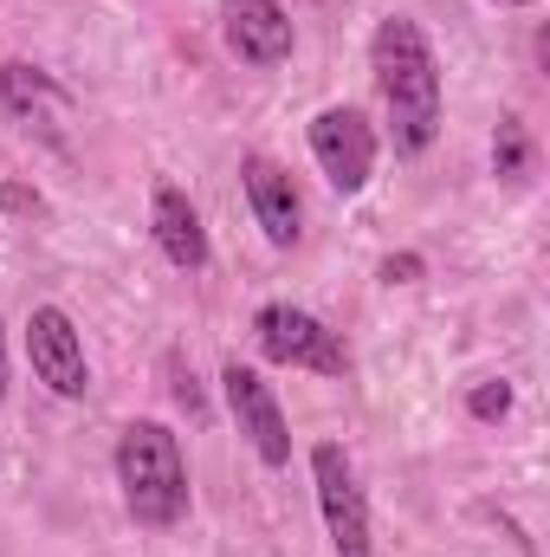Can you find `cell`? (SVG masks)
I'll list each match as a JSON object with an SVG mask.
<instances>
[{
	"label": "cell",
	"mask_w": 550,
	"mask_h": 557,
	"mask_svg": "<svg viewBox=\"0 0 550 557\" xmlns=\"http://www.w3.org/2000/svg\"><path fill=\"white\" fill-rule=\"evenodd\" d=\"M0 208H20V214H39L46 201H39L33 188H7V182H0Z\"/></svg>",
	"instance_id": "9a60e30c"
},
{
	"label": "cell",
	"mask_w": 550,
	"mask_h": 557,
	"mask_svg": "<svg viewBox=\"0 0 550 557\" xmlns=\"http://www.w3.org/2000/svg\"><path fill=\"white\" fill-rule=\"evenodd\" d=\"M492 175L499 182H525L532 175V137H525L518 117H499V131H492Z\"/></svg>",
	"instance_id": "7c38bea8"
},
{
	"label": "cell",
	"mask_w": 550,
	"mask_h": 557,
	"mask_svg": "<svg viewBox=\"0 0 550 557\" xmlns=\"http://www.w3.org/2000/svg\"><path fill=\"white\" fill-rule=\"evenodd\" d=\"M240 182H247V201H253V221L266 227V240H273V247H298V234H304V201H298L291 169L273 162V156H247V162H240Z\"/></svg>",
	"instance_id": "9c48e42d"
},
{
	"label": "cell",
	"mask_w": 550,
	"mask_h": 557,
	"mask_svg": "<svg viewBox=\"0 0 550 557\" xmlns=\"http://www.w3.org/2000/svg\"><path fill=\"white\" fill-rule=\"evenodd\" d=\"M421 273H427L421 253H389V260H383V285H414Z\"/></svg>",
	"instance_id": "5bb4252c"
},
{
	"label": "cell",
	"mask_w": 550,
	"mask_h": 557,
	"mask_svg": "<svg viewBox=\"0 0 550 557\" xmlns=\"http://www.w3.org/2000/svg\"><path fill=\"white\" fill-rule=\"evenodd\" d=\"M149 227H155V247H162V260H168L175 273H201V267H208V227H201L195 201H188L175 182L155 188V201H149Z\"/></svg>",
	"instance_id": "30bf717a"
},
{
	"label": "cell",
	"mask_w": 550,
	"mask_h": 557,
	"mask_svg": "<svg viewBox=\"0 0 550 557\" xmlns=\"http://www.w3.org/2000/svg\"><path fill=\"white\" fill-rule=\"evenodd\" d=\"M221 33L234 46V59L247 65H285L291 59V13L278 0H221Z\"/></svg>",
	"instance_id": "ba28073f"
},
{
	"label": "cell",
	"mask_w": 550,
	"mask_h": 557,
	"mask_svg": "<svg viewBox=\"0 0 550 557\" xmlns=\"http://www.w3.org/2000/svg\"><path fill=\"white\" fill-rule=\"evenodd\" d=\"M221 396H227V409L240 421L247 447H253L266 467H285V460H291V428H285V409H278L273 383H266L260 370H247V363H227V370H221Z\"/></svg>",
	"instance_id": "52a82bcc"
},
{
	"label": "cell",
	"mask_w": 550,
	"mask_h": 557,
	"mask_svg": "<svg viewBox=\"0 0 550 557\" xmlns=\"http://www.w3.org/2000/svg\"><path fill=\"white\" fill-rule=\"evenodd\" d=\"M26 357H33V376H39L59 403H78V396L91 389L85 337H78L72 311H59V305H33V318H26Z\"/></svg>",
	"instance_id": "8992f818"
},
{
	"label": "cell",
	"mask_w": 550,
	"mask_h": 557,
	"mask_svg": "<svg viewBox=\"0 0 550 557\" xmlns=\"http://www.w3.org/2000/svg\"><path fill=\"white\" fill-rule=\"evenodd\" d=\"M253 337H260V350L273 363H285V370H311V376H350L357 370L350 344L324 318H311L298 305H260L253 311Z\"/></svg>",
	"instance_id": "3957f363"
},
{
	"label": "cell",
	"mask_w": 550,
	"mask_h": 557,
	"mask_svg": "<svg viewBox=\"0 0 550 557\" xmlns=\"http://www.w3.org/2000/svg\"><path fill=\"white\" fill-rule=\"evenodd\" d=\"M311 486H317V512H324V532H330V552L337 557H376L370 539V499L357 486V467L337 441H317L311 447Z\"/></svg>",
	"instance_id": "277c9868"
},
{
	"label": "cell",
	"mask_w": 550,
	"mask_h": 557,
	"mask_svg": "<svg viewBox=\"0 0 550 557\" xmlns=\"http://www.w3.org/2000/svg\"><path fill=\"white\" fill-rule=\"evenodd\" d=\"M492 7H538V0H492Z\"/></svg>",
	"instance_id": "e0dca14e"
},
{
	"label": "cell",
	"mask_w": 550,
	"mask_h": 557,
	"mask_svg": "<svg viewBox=\"0 0 550 557\" xmlns=\"http://www.w3.org/2000/svg\"><path fill=\"white\" fill-rule=\"evenodd\" d=\"M466 409H473L479 421H505V416H512V383H499V376H492V383H479V389L466 396Z\"/></svg>",
	"instance_id": "4fadbf2b"
},
{
	"label": "cell",
	"mask_w": 550,
	"mask_h": 557,
	"mask_svg": "<svg viewBox=\"0 0 550 557\" xmlns=\"http://www.w3.org/2000/svg\"><path fill=\"white\" fill-rule=\"evenodd\" d=\"M311 156L337 195H363L376 175V131L357 104H324L311 117Z\"/></svg>",
	"instance_id": "5b68a950"
},
{
	"label": "cell",
	"mask_w": 550,
	"mask_h": 557,
	"mask_svg": "<svg viewBox=\"0 0 550 557\" xmlns=\"http://www.w3.org/2000/svg\"><path fill=\"white\" fill-rule=\"evenodd\" d=\"M0 104L33 124L46 104H65V98H59V85H52L39 65H20V59H13V65H0Z\"/></svg>",
	"instance_id": "8fae6325"
},
{
	"label": "cell",
	"mask_w": 550,
	"mask_h": 557,
	"mask_svg": "<svg viewBox=\"0 0 550 557\" xmlns=\"http://www.w3.org/2000/svg\"><path fill=\"white\" fill-rule=\"evenodd\" d=\"M117 486L130 519L149 532H168L188 519V467H182V441L162 421H130L117 434Z\"/></svg>",
	"instance_id": "7a4b0ae2"
},
{
	"label": "cell",
	"mask_w": 550,
	"mask_h": 557,
	"mask_svg": "<svg viewBox=\"0 0 550 557\" xmlns=\"http://www.w3.org/2000/svg\"><path fill=\"white\" fill-rule=\"evenodd\" d=\"M370 65H376V91H383V111H389L396 156H421L440 137V65H434L427 33L402 13H389L370 39Z\"/></svg>",
	"instance_id": "6da1fadb"
},
{
	"label": "cell",
	"mask_w": 550,
	"mask_h": 557,
	"mask_svg": "<svg viewBox=\"0 0 550 557\" xmlns=\"http://www.w3.org/2000/svg\"><path fill=\"white\" fill-rule=\"evenodd\" d=\"M0 409H7V331H0Z\"/></svg>",
	"instance_id": "2e32d148"
}]
</instances>
